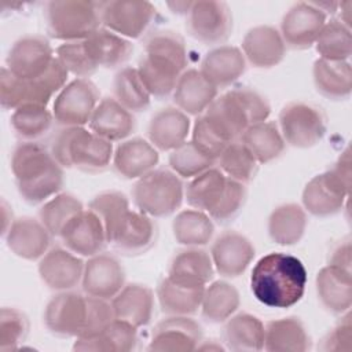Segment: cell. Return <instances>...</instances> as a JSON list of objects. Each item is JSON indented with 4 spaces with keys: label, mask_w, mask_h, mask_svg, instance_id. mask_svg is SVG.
Listing matches in <instances>:
<instances>
[{
    "label": "cell",
    "mask_w": 352,
    "mask_h": 352,
    "mask_svg": "<svg viewBox=\"0 0 352 352\" xmlns=\"http://www.w3.org/2000/svg\"><path fill=\"white\" fill-rule=\"evenodd\" d=\"M316 296L322 307L334 315L349 312L352 305V271L324 265L315 278Z\"/></svg>",
    "instance_id": "obj_26"
},
{
    "label": "cell",
    "mask_w": 352,
    "mask_h": 352,
    "mask_svg": "<svg viewBox=\"0 0 352 352\" xmlns=\"http://www.w3.org/2000/svg\"><path fill=\"white\" fill-rule=\"evenodd\" d=\"M155 294L147 285L132 282L110 300L117 319L132 323L136 327L147 326L154 315Z\"/></svg>",
    "instance_id": "obj_28"
},
{
    "label": "cell",
    "mask_w": 352,
    "mask_h": 352,
    "mask_svg": "<svg viewBox=\"0 0 352 352\" xmlns=\"http://www.w3.org/2000/svg\"><path fill=\"white\" fill-rule=\"evenodd\" d=\"M54 59L55 51L48 38L40 34H26L11 45L6 67L16 77L30 80L43 76Z\"/></svg>",
    "instance_id": "obj_12"
},
{
    "label": "cell",
    "mask_w": 352,
    "mask_h": 352,
    "mask_svg": "<svg viewBox=\"0 0 352 352\" xmlns=\"http://www.w3.org/2000/svg\"><path fill=\"white\" fill-rule=\"evenodd\" d=\"M351 10H352V1L351 0L340 1L338 10H337V11H340V18H337V19L348 28H351Z\"/></svg>",
    "instance_id": "obj_61"
},
{
    "label": "cell",
    "mask_w": 352,
    "mask_h": 352,
    "mask_svg": "<svg viewBox=\"0 0 352 352\" xmlns=\"http://www.w3.org/2000/svg\"><path fill=\"white\" fill-rule=\"evenodd\" d=\"M88 209L92 210L102 221L107 235V242L110 245V239L114 231L117 230L124 216L131 210V206L129 199L124 192L117 190H109L95 195L89 201Z\"/></svg>",
    "instance_id": "obj_49"
},
{
    "label": "cell",
    "mask_w": 352,
    "mask_h": 352,
    "mask_svg": "<svg viewBox=\"0 0 352 352\" xmlns=\"http://www.w3.org/2000/svg\"><path fill=\"white\" fill-rule=\"evenodd\" d=\"M319 349L324 352H349L352 349V322L349 312L341 315V320L323 337Z\"/></svg>",
    "instance_id": "obj_58"
},
{
    "label": "cell",
    "mask_w": 352,
    "mask_h": 352,
    "mask_svg": "<svg viewBox=\"0 0 352 352\" xmlns=\"http://www.w3.org/2000/svg\"><path fill=\"white\" fill-rule=\"evenodd\" d=\"M47 32L63 43L85 40L102 26L99 1L52 0L45 3Z\"/></svg>",
    "instance_id": "obj_5"
},
{
    "label": "cell",
    "mask_w": 352,
    "mask_h": 352,
    "mask_svg": "<svg viewBox=\"0 0 352 352\" xmlns=\"http://www.w3.org/2000/svg\"><path fill=\"white\" fill-rule=\"evenodd\" d=\"M88 314V296L74 290L56 292L44 308V324L47 330L62 338L81 336Z\"/></svg>",
    "instance_id": "obj_11"
},
{
    "label": "cell",
    "mask_w": 352,
    "mask_h": 352,
    "mask_svg": "<svg viewBox=\"0 0 352 352\" xmlns=\"http://www.w3.org/2000/svg\"><path fill=\"white\" fill-rule=\"evenodd\" d=\"M329 264L351 271L352 258H351V238L345 236L337 242L329 254Z\"/></svg>",
    "instance_id": "obj_59"
},
{
    "label": "cell",
    "mask_w": 352,
    "mask_h": 352,
    "mask_svg": "<svg viewBox=\"0 0 352 352\" xmlns=\"http://www.w3.org/2000/svg\"><path fill=\"white\" fill-rule=\"evenodd\" d=\"M113 98L131 113L146 111L151 104V95L144 87L136 67L124 66L113 78Z\"/></svg>",
    "instance_id": "obj_45"
},
{
    "label": "cell",
    "mask_w": 352,
    "mask_h": 352,
    "mask_svg": "<svg viewBox=\"0 0 352 352\" xmlns=\"http://www.w3.org/2000/svg\"><path fill=\"white\" fill-rule=\"evenodd\" d=\"M55 56L69 74H73L76 78H89L98 70L88 54L84 40L62 43L56 47Z\"/></svg>",
    "instance_id": "obj_53"
},
{
    "label": "cell",
    "mask_w": 352,
    "mask_h": 352,
    "mask_svg": "<svg viewBox=\"0 0 352 352\" xmlns=\"http://www.w3.org/2000/svg\"><path fill=\"white\" fill-rule=\"evenodd\" d=\"M264 326L253 314L235 312L224 322L221 341L234 352H258L264 349Z\"/></svg>",
    "instance_id": "obj_31"
},
{
    "label": "cell",
    "mask_w": 352,
    "mask_h": 352,
    "mask_svg": "<svg viewBox=\"0 0 352 352\" xmlns=\"http://www.w3.org/2000/svg\"><path fill=\"white\" fill-rule=\"evenodd\" d=\"M276 124L285 143L296 148L316 146L327 132V117L323 109L302 100L286 103L279 111Z\"/></svg>",
    "instance_id": "obj_7"
},
{
    "label": "cell",
    "mask_w": 352,
    "mask_h": 352,
    "mask_svg": "<svg viewBox=\"0 0 352 352\" xmlns=\"http://www.w3.org/2000/svg\"><path fill=\"white\" fill-rule=\"evenodd\" d=\"M210 257L214 271L223 278H238L252 264L256 249L253 242L243 234L228 230L212 242Z\"/></svg>",
    "instance_id": "obj_15"
},
{
    "label": "cell",
    "mask_w": 352,
    "mask_h": 352,
    "mask_svg": "<svg viewBox=\"0 0 352 352\" xmlns=\"http://www.w3.org/2000/svg\"><path fill=\"white\" fill-rule=\"evenodd\" d=\"M187 33L205 45H221L232 34L234 18L226 1L198 0L186 15Z\"/></svg>",
    "instance_id": "obj_9"
},
{
    "label": "cell",
    "mask_w": 352,
    "mask_h": 352,
    "mask_svg": "<svg viewBox=\"0 0 352 352\" xmlns=\"http://www.w3.org/2000/svg\"><path fill=\"white\" fill-rule=\"evenodd\" d=\"M214 272L209 252L201 246H184L172 257L166 276L183 285L205 287Z\"/></svg>",
    "instance_id": "obj_30"
},
{
    "label": "cell",
    "mask_w": 352,
    "mask_h": 352,
    "mask_svg": "<svg viewBox=\"0 0 352 352\" xmlns=\"http://www.w3.org/2000/svg\"><path fill=\"white\" fill-rule=\"evenodd\" d=\"M349 192L351 187L327 169L315 175L305 184L301 194V206L312 216L330 217L344 209Z\"/></svg>",
    "instance_id": "obj_13"
},
{
    "label": "cell",
    "mask_w": 352,
    "mask_h": 352,
    "mask_svg": "<svg viewBox=\"0 0 352 352\" xmlns=\"http://www.w3.org/2000/svg\"><path fill=\"white\" fill-rule=\"evenodd\" d=\"M205 287L183 285L164 276L157 285L155 298L166 316H192L201 308Z\"/></svg>",
    "instance_id": "obj_37"
},
{
    "label": "cell",
    "mask_w": 352,
    "mask_h": 352,
    "mask_svg": "<svg viewBox=\"0 0 352 352\" xmlns=\"http://www.w3.org/2000/svg\"><path fill=\"white\" fill-rule=\"evenodd\" d=\"M52 110L43 104H23L12 110L10 124L21 142H38L52 128Z\"/></svg>",
    "instance_id": "obj_44"
},
{
    "label": "cell",
    "mask_w": 352,
    "mask_h": 352,
    "mask_svg": "<svg viewBox=\"0 0 352 352\" xmlns=\"http://www.w3.org/2000/svg\"><path fill=\"white\" fill-rule=\"evenodd\" d=\"M157 235L158 228L153 217L131 209L114 231L110 245L118 253L135 257L148 252L154 246Z\"/></svg>",
    "instance_id": "obj_19"
},
{
    "label": "cell",
    "mask_w": 352,
    "mask_h": 352,
    "mask_svg": "<svg viewBox=\"0 0 352 352\" xmlns=\"http://www.w3.org/2000/svg\"><path fill=\"white\" fill-rule=\"evenodd\" d=\"M100 102V92L91 78H74L55 96L52 114L59 126H85Z\"/></svg>",
    "instance_id": "obj_10"
},
{
    "label": "cell",
    "mask_w": 352,
    "mask_h": 352,
    "mask_svg": "<svg viewBox=\"0 0 352 352\" xmlns=\"http://www.w3.org/2000/svg\"><path fill=\"white\" fill-rule=\"evenodd\" d=\"M307 279V268L300 258L271 252L254 264L250 290L257 301L270 308H290L302 298Z\"/></svg>",
    "instance_id": "obj_1"
},
{
    "label": "cell",
    "mask_w": 352,
    "mask_h": 352,
    "mask_svg": "<svg viewBox=\"0 0 352 352\" xmlns=\"http://www.w3.org/2000/svg\"><path fill=\"white\" fill-rule=\"evenodd\" d=\"M169 169L182 179H192L205 170L213 168L216 161L201 151L191 140L184 142L175 150L169 151Z\"/></svg>",
    "instance_id": "obj_51"
},
{
    "label": "cell",
    "mask_w": 352,
    "mask_h": 352,
    "mask_svg": "<svg viewBox=\"0 0 352 352\" xmlns=\"http://www.w3.org/2000/svg\"><path fill=\"white\" fill-rule=\"evenodd\" d=\"M248 63L241 48L221 44L210 48L201 60L199 72L217 89H226L246 72Z\"/></svg>",
    "instance_id": "obj_24"
},
{
    "label": "cell",
    "mask_w": 352,
    "mask_h": 352,
    "mask_svg": "<svg viewBox=\"0 0 352 352\" xmlns=\"http://www.w3.org/2000/svg\"><path fill=\"white\" fill-rule=\"evenodd\" d=\"M314 45L322 59L349 60L352 54L351 28L345 26L337 18H331L326 21Z\"/></svg>",
    "instance_id": "obj_48"
},
{
    "label": "cell",
    "mask_w": 352,
    "mask_h": 352,
    "mask_svg": "<svg viewBox=\"0 0 352 352\" xmlns=\"http://www.w3.org/2000/svg\"><path fill=\"white\" fill-rule=\"evenodd\" d=\"M217 95L219 89L206 80L199 69H187L179 77L172 99L177 109L198 117L206 111Z\"/></svg>",
    "instance_id": "obj_29"
},
{
    "label": "cell",
    "mask_w": 352,
    "mask_h": 352,
    "mask_svg": "<svg viewBox=\"0 0 352 352\" xmlns=\"http://www.w3.org/2000/svg\"><path fill=\"white\" fill-rule=\"evenodd\" d=\"M264 331V349L268 352H305L311 349V336L297 316L270 320Z\"/></svg>",
    "instance_id": "obj_32"
},
{
    "label": "cell",
    "mask_w": 352,
    "mask_h": 352,
    "mask_svg": "<svg viewBox=\"0 0 352 352\" xmlns=\"http://www.w3.org/2000/svg\"><path fill=\"white\" fill-rule=\"evenodd\" d=\"M326 21V14L311 1H298L293 4L285 12L279 28L286 48L289 47L298 51L311 48Z\"/></svg>",
    "instance_id": "obj_14"
},
{
    "label": "cell",
    "mask_w": 352,
    "mask_h": 352,
    "mask_svg": "<svg viewBox=\"0 0 352 352\" xmlns=\"http://www.w3.org/2000/svg\"><path fill=\"white\" fill-rule=\"evenodd\" d=\"M88 125L91 132L113 143L128 139L136 129V120L113 96H106L98 103Z\"/></svg>",
    "instance_id": "obj_27"
},
{
    "label": "cell",
    "mask_w": 352,
    "mask_h": 352,
    "mask_svg": "<svg viewBox=\"0 0 352 352\" xmlns=\"http://www.w3.org/2000/svg\"><path fill=\"white\" fill-rule=\"evenodd\" d=\"M217 168L230 179L242 184L250 183L258 172V161L241 142H231L216 161Z\"/></svg>",
    "instance_id": "obj_47"
},
{
    "label": "cell",
    "mask_w": 352,
    "mask_h": 352,
    "mask_svg": "<svg viewBox=\"0 0 352 352\" xmlns=\"http://www.w3.org/2000/svg\"><path fill=\"white\" fill-rule=\"evenodd\" d=\"M131 195L138 210L153 219L166 217L182 206L184 184L172 169L155 168L135 182Z\"/></svg>",
    "instance_id": "obj_6"
},
{
    "label": "cell",
    "mask_w": 352,
    "mask_h": 352,
    "mask_svg": "<svg viewBox=\"0 0 352 352\" xmlns=\"http://www.w3.org/2000/svg\"><path fill=\"white\" fill-rule=\"evenodd\" d=\"M172 234L182 246H205L214 235V221L198 209L180 210L172 221Z\"/></svg>",
    "instance_id": "obj_43"
},
{
    "label": "cell",
    "mask_w": 352,
    "mask_h": 352,
    "mask_svg": "<svg viewBox=\"0 0 352 352\" xmlns=\"http://www.w3.org/2000/svg\"><path fill=\"white\" fill-rule=\"evenodd\" d=\"M116 319L110 300L88 296V314L85 327L80 337H94L103 331Z\"/></svg>",
    "instance_id": "obj_56"
},
{
    "label": "cell",
    "mask_w": 352,
    "mask_h": 352,
    "mask_svg": "<svg viewBox=\"0 0 352 352\" xmlns=\"http://www.w3.org/2000/svg\"><path fill=\"white\" fill-rule=\"evenodd\" d=\"M125 285V270L121 261L102 252L88 257L84 265L81 289L91 297L111 300Z\"/></svg>",
    "instance_id": "obj_16"
},
{
    "label": "cell",
    "mask_w": 352,
    "mask_h": 352,
    "mask_svg": "<svg viewBox=\"0 0 352 352\" xmlns=\"http://www.w3.org/2000/svg\"><path fill=\"white\" fill-rule=\"evenodd\" d=\"M138 329L132 323L116 318L99 334L76 338L73 349L82 352H131L139 344Z\"/></svg>",
    "instance_id": "obj_33"
},
{
    "label": "cell",
    "mask_w": 352,
    "mask_h": 352,
    "mask_svg": "<svg viewBox=\"0 0 352 352\" xmlns=\"http://www.w3.org/2000/svg\"><path fill=\"white\" fill-rule=\"evenodd\" d=\"M204 116L230 140H239L250 126L248 114L232 89L217 95Z\"/></svg>",
    "instance_id": "obj_38"
},
{
    "label": "cell",
    "mask_w": 352,
    "mask_h": 352,
    "mask_svg": "<svg viewBox=\"0 0 352 352\" xmlns=\"http://www.w3.org/2000/svg\"><path fill=\"white\" fill-rule=\"evenodd\" d=\"M248 199L246 184L235 182L228 177L226 190L216 208L209 213L213 221L219 224H227L239 216Z\"/></svg>",
    "instance_id": "obj_55"
},
{
    "label": "cell",
    "mask_w": 352,
    "mask_h": 352,
    "mask_svg": "<svg viewBox=\"0 0 352 352\" xmlns=\"http://www.w3.org/2000/svg\"><path fill=\"white\" fill-rule=\"evenodd\" d=\"M232 91L243 106L250 125L268 120L271 114V104L261 92L252 87H238L232 88Z\"/></svg>",
    "instance_id": "obj_57"
},
{
    "label": "cell",
    "mask_w": 352,
    "mask_h": 352,
    "mask_svg": "<svg viewBox=\"0 0 352 352\" xmlns=\"http://www.w3.org/2000/svg\"><path fill=\"white\" fill-rule=\"evenodd\" d=\"M11 172L21 198L30 205L44 204L65 184L63 168L38 142H21L14 147Z\"/></svg>",
    "instance_id": "obj_2"
},
{
    "label": "cell",
    "mask_w": 352,
    "mask_h": 352,
    "mask_svg": "<svg viewBox=\"0 0 352 352\" xmlns=\"http://www.w3.org/2000/svg\"><path fill=\"white\" fill-rule=\"evenodd\" d=\"M30 322L26 314L15 307H3L0 311V352L19 348L29 336Z\"/></svg>",
    "instance_id": "obj_52"
},
{
    "label": "cell",
    "mask_w": 352,
    "mask_h": 352,
    "mask_svg": "<svg viewBox=\"0 0 352 352\" xmlns=\"http://www.w3.org/2000/svg\"><path fill=\"white\" fill-rule=\"evenodd\" d=\"M202 337V327L192 316H166L154 326L147 349L190 352L197 349Z\"/></svg>",
    "instance_id": "obj_18"
},
{
    "label": "cell",
    "mask_w": 352,
    "mask_h": 352,
    "mask_svg": "<svg viewBox=\"0 0 352 352\" xmlns=\"http://www.w3.org/2000/svg\"><path fill=\"white\" fill-rule=\"evenodd\" d=\"M51 154L63 169L87 173L106 170L113 161V143L85 126H60L51 142Z\"/></svg>",
    "instance_id": "obj_3"
},
{
    "label": "cell",
    "mask_w": 352,
    "mask_h": 352,
    "mask_svg": "<svg viewBox=\"0 0 352 352\" xmlns=\"http://www.w3.org/2000/svg\"><path fill=\"white\" fill-rule=\"evenodd\" d=\"M85 261L66 248H51L37 265L41 282L54 292L74 290L81 285Z\"/></svg>",
    "instance_id": "obj_17"
},
{
    "label": "cell",
    "mask_w": 352,
    "mask_h": 352,
    "mask_svg": "<svg viewBox=\"0 0 352 352\" xmlns=\"http://www.w3.org/2000/svg\"><path fill=\"white\" fill-rule=\"evenodd\" d=\"M239 305L241 296L238 289L227 280H214L206 285L199 311L206 322L217 324L232 316Z\"/></svg>",
    "instance_id": "obj_42"
},
{
    "label": "cell",
    "mask_w": 352,
    "mask_h": 352,
    "mask_svg": "<svg viewBox=\"0 0 352 352\" xmlns=\"http://www.w3.org/2000/svg\"><path fill=\"white\" fill-rule=\"evenodd\" d=\"M84 209L82 202L76 195L70 192H59L41 205L38 209V219L52 236L59 238L69 221Z\"/></svg>",
    "instance_id": "obj_46"
},
{
    "label": "cell",
    "mask_w": 352,
    "mask_h": 352,
    "mask_svg": "<svg viewBox=\"0 0 352 352\" xmlns=\"http://www.w3.org/2000/svg\"><path fill=\"white\" fill-rule=\"evenodd\" d=\"M59 239L66 249L85 258L102 253L109 245L102 221L88 208L69 221Z\"/></svg>",
    "instance_id": "obj_20"
},
{
    "label": "cell",
    "mask_w": 352,
    "mask_h": 352,
    "mask_svg": "<svg viewBox=\"0 0 352 352\" xmlns=\"http://www.w3.org/2000/svg\"><path fill=\"white\" fill-rule=\"evenodd\" d=\"M197 349L199 351H226L224 344H220L216 340H206V341H201L197 346Z\"/></svg>",
    "instance_id": "obj_62"
},
{
    "label": "cell",
    "mask_w": 352,
    "mask_h": 352,
    "mask_svg": "<svg viewBox=\"0 0 352 352\" xmlns=\"http://www.w3.org/2000/svg\"><path fill=\"white\" fill-rule=\"evenodd\" d=\"M69 72L55 56L48 70L37 78H21L6 66L0 72V104L4 110H15L23 104L47 106L52 96L67 84Z\"/></svg>",
    "instance_id": "obj_4"
},
{
    "label": "cell",
    "mask_w": 352,
    "mask_h": 352,
    "mask_svg": "<svg viewBox=\"0 0 352 352\" xmlns=\"http://www.w3.org/2000/svg\"><path fill=\"white\" fill-rule=\"evenodd\" d=\"M102 26L128 40L146 37L155 22L157 8L150 1L107 0L99 1Z\"/></svg>",
    "instance_id": "obj_8"
},
{
    "label": "cell",
    "mask_w": 352,
    "mask_h": 352,
    "mask_svg": "<svg viewBox=\"0 0 352 352\" xmlns=\"http://www.w3.org/2000/svg\"><path fill=\"white\" fill-rule=\"evenodd\" d=\"M191 129L188 114L176 106L157 110L147 125V140L158 151H172L184 142Z\"/></svg>",
    "instance_id": "obj_25"
},
{
    "label": "cell",
    "mask_w": 352,
    "mask_h": 352,
    "mask_svg": "<svg viewBox=\"0 0 352 352\" xmlns=\"http://www.w3.org/2000/svg\"><path fill=\"white\" fill-rule=\"evenodd\" d=\"M192 6V1L190 0H182V1H168L166 3V7L173 12V14H177V15H187L190 8Z\"/></svg>",
    "instance_id": "obj_60"
},
{
    "label": "cell",
    "mask_w": 352,
    "mask_h": 352,
    "mask_svg": "<svg viewBox=\"0 0 352 352\" xmlns=\"http://www.w3.org/2000/svg\"><path fill=\"white\" fill-rule=\"evenodd\" d=\"M6 245L16 257L36 261L40 260L50 249L52 235L40 221L30 216L14 219L8 230L4 232Z\"/></svg>",
    "instance_id": "obj_21"
},
{
    "label": "cell",
    "mask_w": 352,
    "mask_h": 352,
    "mask_svg": "<svg viewBox=\"0 0 352 352\" xmlns=\"http://www.w3.org/2000/svg\"><path fill=\"white\" fill-rule=\"evenodd\" d=\"M307 226L305 209L296 202H287L272 209L267 220V232L276 245L293 246L302 239Z\"/></svg>",
    "instance_id": "obj_35"
},
{
    "label": "cell",
    "mask_w": 352,
    "mask_h": 352,
    "mask_svg": "<svg viewBox=\"0 0 352 352\" xmlns=\"http://www.w3.org/2000/svg\"><path fill=\"white\" fill-rule=\"evenodd\" d=\"M227 180L228 177L217 166H213L190 179L184 186V199L192 209L209 214L221 199Z\"/></svg>",
    "instance_id": "obj_40"
},
{
    "label": "cell",
    "mask_w": 352,
    "mask_h": 352,
    "mask_svg": "<svg viewBox=\"0 0 352 352\" xmlns=\"http://www.w3.org/2000/svg\"><path fill=\"white\" fill-rule=\"evenodd\" d=\"M158 150L144 138H128L114 148L111 166L125 180H138L157 168Z\"/></svg>",
    "instance_id": "obj_23"
},
{
    "label": "cell",
    "mask_w": 352,
    "mask_h": 352,
    "mask_svg": "<svg viewBox=\"0 0 352 352\" xmlns=\"http://www.w3.org/2000/svg\"><path fill=\"white\" fill-rule=\"evenodd\" d=\"M241 51L250 66L271 69L285 59L286 44L279 29L271 25H257L246 32Z\"/></svg>",
    "instance_id": "obj_22"
},
{
    "label": "cell",
    "mask_w": 352,
    "mask_h": 352,
    "mask_svg": "<svg viewBox=\"0 0 352 352\" xmlns=\"http://www.w3.org/2000/svg\"><path fill=\"white\" fill-rule=\"evenodd\" d=\"M254 155L258 164H268L279 158L286 143L275 121H263L246 128L239 139Z\"/></svg>",
    "instance_id": "obj_41"
},
{
    "label": "cell",
    "mask_w": 352,
    "mask_h": 352,
    "mask_svg": "<svg viewBox=\"0 0 352 352\" xmlns=\"http://www.w3.org/2000/svg\"><path fill=\"white\" fill-rule=\"evenodd\" d=\"M315 89L326 99L340 102L351 96L352 69L349 60H327L318 58L312 66Z\"/></svg>",
    "instance_id": "obj_36"
},
{
    "label": "cell",
    "mask_w": 352,
    "mask_h": 352,
    "mask_svg": "<svg viewBox=\"0 0 352 352\" xmlns=\"http://www.w3.org/2000/svg\"><path fill=\"white\" fill-rule=\"evenodd\" d=\"M143 54L166 58L184 70L187 69V47L184 38L175 30L158 29L150 32L143 41Z\"/></svg>",
    "instance_id": "obj_50"
},
{
    "label": "cell",
    "mask_w": 352,
    "mask_h": 352,
    "mask_svg": "<svg viewBox=\"0 0 352 352\" xmlns=\"http://www.w3.org/2000/svg\"><path fill=\"white\" fill-rule=\"evenodd\" d=\"M191 142L214 161L231 143L204 114L198 116L191 126Z\"/></svg>",
    "instance_id": "obj_54"
},
{
    "label": "cell",
    "mask_w": 352,
    "mask_h": 352,
    "mask_svg": "<svg viewBox=\"0 0 352 352\" xmlns=\"http://www.w3.org/2000/svg\"><path fill=\"white\" fill-rule=\"evenodd\" d=\"M84 41L88 54L98 69H121L133 52L131 40L104 28H100Z\"/></svg>",
    "instance_id": "obj_39"
},
{
    "label": "cell",
    "mask_w": 352,
    "mask_h": 352,
    "mask_svg": "<svg viewBox=\"0 0 352 352\" xmlns=\"http://www.w3.org/2000/svg\"><path fill=\"white\" fill-rule=\"evenodd\" d=\"M136 69L151 98L158 100L172 96L177 80L184 72L175 62L150 54L142 55Z\"/></svg>",
    "instance_id": "obj_34"
}]
</instances>
